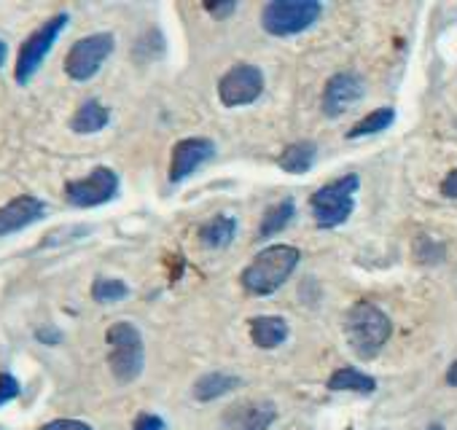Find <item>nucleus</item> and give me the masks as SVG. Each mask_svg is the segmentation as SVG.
Segmentation results:
<instances>
[{
  "label": "nucleus",
  "instance_id": "obj_15",
  "mask_svg": "<svg viewBox=\"0 0 457 430\" xmlns=\"http://www.w3.org/2000/svg\"><path fill=\"white\" fill-rule=\"evenodd\" d=\"M243 385L240 376H232V374H204L194 382V398L196 401H215L226 393H232Z\"/></svg>",
  "mask_w": 457,
  "mask_h": 430
},
{
  "label": "nucleus",
  "instance_id": "obj_22",
  "mask_svg": "<svg viewBox=\"0 0 457 430\" xmlns=\"http://www.w3.org/2000/svg\"><path fill=\"white\" fill-rule=\"evenodd\" d=\"M127 294H129L127 283H121V280H116V277H97L95 285H92V296H95V302H100V304L121 302V299H127Z\"/></svg>",
  "mask_w": 457,
  "mask_h": 430
},
{
  "label": "nucleus",
  "instance_id": "obj_28",
  "mask_svg": "<svg viewBox=\"0 0 457 430\" xmlns=\"http://www.w3.org/2000/svg\"><path fill=\"white\" fill-rule=\"evenodd\" d=\"M446 385H452V387H457V360L449 366V371H446Z\"/></svg>",
  "mask_w": 457,
  "mask_h": 430
},
{
  "label": "nucleus",
  "instance_id": "obj_29",
  "mask_svg": "<svg viewBox=\"0 0 457 430\" xmlns=\"http://www.w3.org/2000/svg\"><path fill=\"white\" fill-rule=\"evenodd\" d=\"M6 57H9V49H6V44H4V41H0V65L6 62Z\"/></svg>",
  "mask_w": 457,
  "mask_h": 430
},
{
  "label": "nucleus",
  "instance_id": "obj_30",
  "mask_svg": "<svg viewBox=\"0 0 457 430\" xmlns=\"http://www.w3.org/2000/svg\"><path fill=\"white\" fill-rule=\"evenodd\" d=\"M430 430H441V425H430Z\"/></svg>",
  "mask_w": 457,
  "mask_h": 430
},
{
  "label": "nucleus",
  "instance_id": "obj_8",
  "mask_svg": "<svg viewBox=\"0 0 457 430\" xmlns=\"http://www.w3.org/2000/svg\"><path fill=\"white\" fill-rule=\"evenodd\" d=\"M264 92V76L256 65L240 62L228 70L218 84V97L226 108H240L259 100Z\"/></svg>",
  "mask_w": 457,
  "mask_h": 430
},
{
  "label": "nucleus",
  "instance_id": "obj_24",
  "mask_svg": "<svg viewBox=\"0 0 457 430\" xmlns=\"http://www.w3.org/2000/svg\"><path fill=\"white\" fill-rule=\"evenodd\" d=\"M20 395V382L12 374H0V406Z\"/></svg>",
  "mask_w": 457,
  "mask_h": 430
},
{
  "label": "nucleus",
  "instance_id": "obj_3",
  "mask_svg": "<svg viewBox=\"0 0 457 430\" xmlns=\"http://www.w3.org/2000/svg\"><path fill=\"white\" fill-rule=\"evenodd\" d=\"M361 186V178L355 172L350 175H342L337 180H331L328 186L318 188L312 194V215H315V224L320 229H334V227H342L350 212L355 207V191Z\"/></svg>",
  "mask_w": 457,
  "mask_h": 430
},
{
  "label": "nucleus",
  "instance_id": "obj_27",
  "mask_svg": "<svg viewBox=\"0 0 457 430\" xmlns=\"http://www.w3.org/2000/svg\"><path fill=\"white\" fill-rule=\"evenodd\" d=\"M441 194L449 199H457V170H452L444 180H441Z\"/></svg>",
  "mask_w": 457,
  "mask_h": 430
},
{
  "label": "nucleus",
  "instance_id": "obj_23",
  "mask_svg": "<svg viewBox=\"0 0 457 430\" xmlns=\"http://www.w3.org/2000/svg\"><path fill=\"white\" fill-rule=\"evenodd\" d=\"M204 12H210L212 20H226V17H232L237 12V4H235V0H226V4H223V0H207Z\"/></svg>",
  "mask_w": 457,
  "mask_h": 430
},
{
  "label": "nucleus",
  "instance_id": "obj_26",
  "mask_svg": "<svg viewBox=\"0 0 457 430\" xmlns=\"http://www.w3.org/2000/svg\"><path fill=\"white\" fill-rule=\"evenodd\" d=\"M41 430H92V427L81 419H54V422L44 425Z\"/></svg>",
  "mask_w": 457,
  "mask_h": 430
},
{
  "label": "nucleus",
  "instance_id": "obj_4",
  "mask_svg": "<svg viewBox=\"0 0 457 430\" xmlns=\"http://www.w3.org/2000/svg\"><path fill=\"white\" fill-rule=\"evenodd\" d=\"M105 342L111 347L108 366L116 382L129 385L143 374V336L132 323H113L105 334Z\"/></svg>",
  "mask_w": 457,
  "mask_h": 430
},
{
  "label": "nucleus",
  "instance_id": "obj_6",
  "mask_svg": "<svg viewBox=\"0 0 457 430\" xmlns=\"http://www.w3.org/2000/svg\"><path fill=\"white\" fill-rule=\"evenodd\" d=\"M68 28V14H57L49 22H44L20 49V60H17V70L14 79L17 84H30V79L38 73L41 62L46 60V54L52 52L54 41L60 38V33Z\"/></svg>",
  "mask_w": 457,
  "mask_h": 430
},
{
  "label": "nucleus",
  "instance_id": "obj_25",
  "mask_svg": "<svg viewBox=\"0 0 457 430\" xmlns=\"http://www.w3.org/2000/svg\"><path fill=\"white\" fill-rule=\"evenodd\" d=\"M132 430H164V422H162V417H156V414H140V417L135 419Z\"/></svg>",
  "mask_w": 457,
  "mask_h": 430
},
{
  "label": "nucleus",
  "instance_id": "obj_14",
  "mask_svg": "<svg viewBox=\"0 0 457 430\" xmlns=\"http://www.w3.org/2000/svg\"><path fill=\"white\" fill-rule=\"evenodd\" d=\"M237 235V221L232 219V215H215V219H210L202 232H199V240L204 248H226V245H232Z\"/></svg>",
  "mask_w": 457,
  "mask_h": 430
},
{
  "label": "nucleus",
  "instance_id": "obj_2",
  "mask_svg": "<svg viewBox=\"0 0 457 430\" xmlns=\"http://www.w3.org/2000/svg\"><path fill=\"white\" fill-rule=\"evenodd\" d=\"M299 251L294 245H272L267 251H262L253 264L243 272V285L245 291L256 294V296H270L275 294L296 269L299 264Z\"/></svg>",
  "mask_w": 457,
  "mask_h": 430
},
{
  "label": "nucleus",
  "instance_id": "obj_20",
  "mask_svg": "<svg viewBox=\"0 0 457 430\" xmlns=\"http://www.w3.org/2000/svg\"><path fill=\"white\" fill-rule=\"evenodd\" d=\"M393 121H395V111H393V108H377L374 113H369L366 119H361V121L347 132V137L355 140V137H366V135L385 132Z\"/></svg>",
  "mask_w": 457,
  "mask_h": 430
},
{
  "label": "nucleus",
  "instance_id": "obj_17",
  "mask_svg": "<svg viewBox=\"0 0 457 430\" xmlns=\"http://www.w3.org/2000/svg\"><path fill=\"white\" fill-rule=\"evenodd\" d=\"M315 153H318L315 143H294L280 153L278 164H280V170H286L291 175H304L312 167Z\"/></svg>",
  "mask_w": 457,
  "mask_h": 430
},
{
  "label": "nucleus",
  "instance_id": "obj_11",
  "mask_svg": "<svg viewBox=\"0 0 457 430\" xmlns=\"http://www.w3.org/2000/svg\"><path fill=\"white\" fill-rule=\"evenodd\" d=\"M46 215V204L30 194L12 199L9 204L0 207V237L14 235L20 229H28L30 224L41 221Z\"/></svg>",
  "mask_w": 457,
  "mask_h": 430
},
{
  "label": "nucleus",
  "instance_id": "obj_5",
  "mask_svg": "<svg viewBox=\"0 0 457 430\" xmlns=\"http://www.w3.org/2000/svg\"><path fill=\"white\" fill-rule=\"evenodd\" d=\"M323 6L318 0H272L264 6L262 25L270 36L288 38L310 30L320 20Z\"/></svg>",
  "mask_w": 457,
  "mask_h": 430
},
{
  "label": "nucleus",
  "instance_id": "obj_16",
  "mask_svg": "<svg viewBox=\"0 0 457 430\" xmlns=\"http://www.w3.org/2000/svg\"><path fill=\"white\" fill-rule=\"evenodd\" d=\"M108 119H111V113H108L105 105H100L97 100H87V103L76 111V116L71 119V127H73V132H79V135H95V132H100L103 127H108Z\"/></svg>",
  "mask_w": 457,
  "mask_h": 430
},
{
  "label": "nucleus",
  "instance_id": "obj_18",
  "mask_svg": "<svg viewBox=\"0 0 457 430\" xmlns=\"http://www.w3.org/2000/svg\"><path fill=\"white\" fill-rule=\"evenodd\" d=\"M328 387L331 390H353V393H374L377 382H374V376H369L358 368H339L331 374Z\"/></svg>",
  "mask_w": 457,
  "mask_h": 430
},
{
  "label": "nucleus",
  "instance_id": "obj_19",
  "mask_svg": "<svg viewBox=\"0 0 457 430\" xmlns=\"http://www.w3.org/2000/svg\"><path fill=\"white\" fill-rule=\"evenodd\" d=\"M294 215H296V204L294 199H283L280 204H275L267 215H264V221L259 227V237H272L278 232H283L291 221H294Z\"/></svg>",
  "mask_w": 457,
  "mask_h": 430
},
{
  "label": "nucleus",
  "instance_id": "obj_12",
  "mask_svg": "<svg viewBox=\"0 0 457 430\" xmlns=\"http://www.w3.org/2000/svg\"><path fill=\"white\" fill-rule=\"evenodd\" d=\"M363 81L355 73H337L334 79H328L323 89V113L331 119L342 116L353 103L363 97Z\"/></svg>",
  "mask_w": 457,
  "mask_h": 430
},
{
  "label": "nucleus",
  "instance_id": "obj_10",
  "mask_svg": "<svg viewBox=\"0 0 457 430\" xmlns=\"http://www.w3.org/2000/svg\"><path fill=\"white\" fill-rule=\"evenodd\" d=\"M215 156V143L207 137H186L175 145L172 151V164H170V180L180 183L186 180L199 164L210 161Z\"/></svg>",
  "mask_w": 457,
  "mask_h": 430
},
{
  "label": "nucleus",
  "instance_id": "obj_21",
  "mask_svg": "<svg viewBox=\"0 0 457 430\" xmlns=\"http://www.w3.org/2000/svg\"><path fill=\"white\" fill-rule=\"evenodd\" d=\"M275 406L272 403H251L243 409V417L237 419V430H267L275 422Z\"/></svg>",
  "mask_w": 457,
  "mask_h": 430
},
{
  "label": "nucleus",
  "instance_id": "obj_1",
  "mask_svg": "<svg viewBox=\"0 0 457 430\" xmlns=\"http://www.w3.org/2000/svg\"><path fill=\"white\" fill-rule=\"evenodd\" d=\"M345 334L353 352L363 360L374 358L393 334L390 318L371 302H358L345 315Z\"/></svg>",
  "mask_w": 457,
  "mask_h": 430
},
{
  "label": "nucleus",
  "instance_id": "obj_13",
  "mask_svg": "<svg viewBox=\"0 0 457 430\" xmlns=\"http://www.w3.org/2000/svg\"><path fill=\"white\" fill-rule=\"evenodd\" d=\"M288 336V323L278 315H262V318H253L251 320V339L264 347V350H275L286 342Z\"/></svg>",
  "mask_w": 457,
  "mask_h": 430
},
{
  "label": "nucleus",
  "instance_id": "obj_9",
  "mask_svg": "<svg viewBox=\"0 0 457 430\" xmlns=\"http://www.w3.org/2000/svg\"><path fill=\"white\" fill-rule=\"evenodd\" d=\"M119 175L111 167H95L87 178L71 180L65 186V196L73 207H97L116 196Z\"/></svg>",
  "mask_w": 457,
  "mask_h": 430
},
{
  "label": "nucleus",
  "instance_id": "obj_7",
  "mask_svg": "<svg viewBox=\"0 0 457 430\" xmlns=\"http://www.w3.org/2000/svg\"><path fill=\"white\" fill-rule=\"evenodd\" d=\"M111 52H113V36L111 33L87 36L71 46V52L65 57V73L73 81H89L103 68V62L111 57Z\"/></svg>",
  "mask_w": 457,
  "mask_h": 430
}]
</instances>
